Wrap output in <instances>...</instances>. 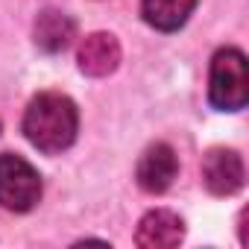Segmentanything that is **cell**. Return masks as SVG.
<instances>
[{"label":"cell","instance_id":"7","mask_svg":"<svg viewBox=\"0 0 249 249\" xmlns=\"http://www.w3.org/2000/svg\"><path fill=\"white\" fill-rule=\"evenodd\" d=\"M120 62V44L108 33H94L79 44V71L88 76H106Z\"/></svg>","mask_w":249,"mask_h":249},{"label":"cell","instance_id":"5","mask_svg":"<svg viewBox=\"0 0 249 249\" xmlns=\"http://www.w3.org/2000/svg\"><path fill=\"white\" fill-rule=\"evenodd\" d=\"M202 182L211 194L229 196L243 185V161L234 150H211L202 161Z\"/></svg>","mask_w":249,"mask_h":249},{"label":"cell","instance_id":"3","mask_svg":"<svg viewBox=\"0 0 249 249\" xmlns=\"http://www.w3.org/2000/svg\"><path fill=\"white\" fill-rule=\"evenodd\" d=\"M41 199V176L38 170L12 153L0 156V205L9 211H30Z\"/></svg>","mask_w":249,"mask_h":249},{"label":"cell","instance_id":"1","mask_svg":"<svg viewBox=\"0 0 249 249\" xmlns=\"http://www.w3.org/2000/svg\"><path fill=\"white\" fill-rule=\"evenodd\" d=\"M76 129H79V111L73 100L59 91L38 94L24 114L27 141L47 156L68 150L76 141Z\"/></svg>","mask_w":249,"mask_h":249},{"label":"cell","instance_id":"8","mask_svg":"<svg viewBox=\"0 0 249 249\" xmlns=\"http://www.w3.org/2000/svg\"><path fill=\"white\" fill-rule=\"evenodd\" d=\"M76 36V24L71 15L65 12H56V9H47L38 15L36 21V44L44 50V53H59L65 50Z\"/></svg>","mask_w":249,"mask_h":249},{"label":"cell","instance_id":"4","mask_svg":"<svg viewBox=\"0 0 249 249\" xmlns=\"http://www.w3.org/2000/svg\"><path fill=\"white\" fill-rule=\"evenodd\" d=\"M179 173V159L173 153V147L167 144H153L147 147V153L141 156L138 161V170H135V179L138 185L147 191V194H164L173 179Z\"/></svg>","mask_w":249,"mask_h":249},{"label":"cell","instance_id":"2","mask_svg":"<svg viewBox=\"0 0 249 249\" xmlns=\"http://www.w3.org/2000/svg\"><path fill=\"white\" fill-rule=\"evenodd\" d=\"M208 100L220 111H240L249 100V73L246 56L234 47H226L211 62L208 79Z\"/></svg>","mask_w":249,"mask_h":249},{"label":"cell","instance_id":"6","mask_svg":"<svg viewBox=\"0 0 249 249\" xmlns=\"http://www.w3.org/2000/svg\"><path fill=\"white\" fill-rule=\"evenodd\" d=\"M185 234V223L179 214L167 211V208H159V211H150L141 226H138V234H135V243L138 246H147V249H159V246H176Z\"/></svg>","mask_w":249,"mask_h":249},{"label":"cell","instance_id":"9","mask_svg":"<svg viewBox=\"0 0 249 249\" xmlns=\"http://www.w3.org/2000/svg\"><path fill=\"white\" fill-rule=\"evenodd\" d=\"M194 9H196V0H141L144 21L161 33H173L185 27Z\"/></svg>","mask_w":249,"mask_h":249}]
</instances>
